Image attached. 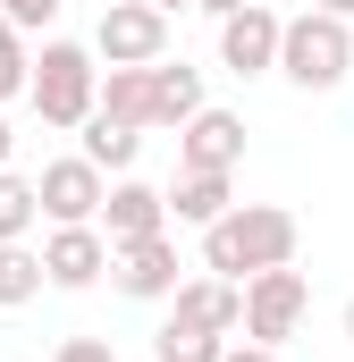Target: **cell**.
<instances>
[{
    "label": "cell",
    "mask_w": 354,
    "mask_h": 362,
    "mask_svg": "<svg viewBox=\"0 0 354 362\" xmlns=\"http://www.w3.org/2000/svg\"><path fill=\"white\" fill-rule=\"evenodd\" d=\"M304 312H312V286H304L295 262L245 278V337H253V346H287V337L304 329Z\"/></svg>",
    "instance_id": "5"
},
{
    "label": "cell",
    "mask_w": 354,
    "mask_h": 362,
    "mask_svg": "<svg viewBox=\"0 0 354 362\" xmlns=\"http://www.w3.org/2000/svg\"><path fill=\"white\" fill-rule=\"evenodd\" d=\"M295 245H304V228H295V211H287V202H228V211L202 228V270L245 286L253 270L295 262Z\"/></svg>",
    "instance_id": "1"
},
{
    "label": "cell",
    "mask_w": 354,
    "mask_h": 362,
    "mask_svg": "<svg viewBox=\"0 0 354 362\" xmlns=\"http://www.w3.org/2000/svg\"><path fill=\"white\" fill-rule=\"evenodd\" d=\"M312 8H321V17H346V25H354V0H312Z\"/></svg>",
    "instance_id": "25"
},
{
    "label": "cell",
    "mask_w": 354,
    "mask_h": 362,
    "mask_svg": "<svg viewBox=\"0 0 354 362\" xmlns=\"http://www.w3.org/2000/svg\"><path fill=\"white\" fill-rule=\"evenodd\" d=\"M110 245H135V236H161L169 228V202H161V185H144L135 169L127 177H110L101 185V219H93Z\"/></svg>",
    "instance_id": "9"
},
{
    "label": "cell",
    "mask_w": 354,
    "mask_h": 362,
    "mask_svg": "<svg viewBox=\"0 0 354 362\" xmlns=\"http://www.w3.org/2000/svg\"><path fill=\"white\" fill-rule=\"evenodd\" d=\"M161 202H169L177 228H211V219L236 202V177H228V169H177V185L161 194Z\"/></svg>",
    "instance_id": "13"
},
{
    "label": "cell",
    "mask_w": 354,
    "mask_h": 362,
    "mask_svg": "<svg viewBox=\"0 0 354 362\" xmlns=\"http://www.w3.org/2000/svg\"><path fill=\"white\" fill-rule=\"evenodd\" d=\"M346 68H354V25L346 17H321V8L278 17V68L270 76H287L295 93H338Z\"/></svg>",
    "instance_id": "2"
},
{
    "label": "cell",
    "mask_w": 354,
    "mask_h": 362,
    "mask_svg": "<svg viewBox=\"0 0 354 362\" xmlns=\"http://www.w3.org/2000/svg\"><path fill=\"white\" fill-rule=\"evenodd\" d=\"M110 278V236L101 228H51L42 236V286H59V295H85V286H101Z\"/></svg>",
    "instance_id": "8"
},
{
    "label": "cell",
    "mask_w": 354,
    "mask_h": 362,
    "mask_svg": "<svg viewBox=\"0 0 354 362\" xmlns=\"http://www.w3.org/2000/svg\"><path fill=\"white\" fill-rule=\"evenodd\" d=\"M34 219H42V202H34V177L0 169V245H25V236H34Z\"/></svg>",
    "instance_id": "18"
},
{
    "label": "cell",
    "mask_w": 354,
    "mask_h": 362,
    "mask_svg": "<svg viewBox=\"0 0 354 362\" xmlns=\"http://www.w3.org/2000/svg\"><path fill=\"white\" fill-rule=\"evenodd\" d=\"M101 169H93L85 152H68V160H42V177H34V202H42V219L51 228H85L101 219Z\"/></svg>",
    "instance_id": "6"
},
{
    "label": "cell",
    "mask_w": 354,
    "mask_h": 362,
    "mask_svg": "<svg viewBox=\"0 0 354 362\" xmlns=\"http://www.w3.org/2000/svg\"><path fill=\"white\" fill-rule=\"evenodd\" d=\"M51 362H118V346H110V337H59Z\"/></svg>",
    "instance_id": "22"
},
{
    "label": "cell",
    "mask_w": 354,
    "mask_h": 362,
    "mask_svg": "<svg viewBox=\"0 0 354 362\" xmlns=\"http://www.w3.org/2000/svg\"><path fill=\"white\" fill-rule=\"evenodd\" d=\"M228 337H211V329H194V320H161V337H152V362H219Z\"/></svg>",
    "instance_id": "17"
},
{
    "label": "cell",
    "mask_w": 354,
    "mask_h": 362,
    "mask_svg": "<svg viewBox=\"0 0 354 362\" xmlns=\"http://www.w3.org/2000/svg\"><path fill=\"white\" fill-rule=\"evenodd\" d=\"M194 110H202V68L152 59V110H144V127H185Z\"/></svg>",
    "instance_id": "14"
},
{
    "label": "cell",
    "mask_w": 354,
    "mask_h": 362,
    "mask_svg": "<svg viewBox=\"0 0 354 362\" xmlns=\"http://www.w3.org/2000/svg\"><path fill=\"white\" fill-rule=\"evenodd\" d=\"M76 135H85V160L101 169V177H127V169H135V152H144V127H127V118H101V110H93Z\"/></svg>",
    "instance_id": "15"
},
{
    "label": "cell",
    "mask_w": 354,
    "mask_h": 362,
    "mask_svg": "<svg viewBox=\"0 0 354 362\" xmlns=\"http://www.w3.org/2000/svg\"><path fill=\"white\" fill-rule=\"evenodd\" d=\"M219 362H278V346H253V337L236 346V337H228V346H219Z\"/></svg>",
    "instance_id": "23"
},
{
    "label": "cell",
    "mask_w": 354,
    "mask_h": 362,
    "mask_svg": "<svg viewBox=\"0 0 354 362\" xmlns=\"http://www.w3.org/2000/svg\"><path fill=\"white\" fill-rule=\"evenodd\" d=\"M346 346H354V295H346Z\"/></svg>",
    "instance_id": "28"
},
{
    "label": "cell",
    "mask_w": 354,
    "mask_h": 362,
    "mask_svg": "<svg viewBox=\"0 0 354 362\" xmlns=\"http://www.w3.org/2000/svg\"><path fill=\"white\" fill-rule=\"evenodd\" d=\"M8 152H17V135H8V118H0V169H8Z\"/></svg>",
    "instance_id": "26"
},
{
    "label": "cell",
    "mask_w": 354,
    "mask_h": 362,
    "mask_svg": "<svg viewBox=\"0 0 354 362\" xmlns=\"http://www.w3.org/2000/svg\"><path fill=\"white\" fill-rule=\"evenodd\" d=\"M110 286L135 295V303H169L177 295V236H135V245H110Z\"/></svg>",
    "instance_id": "7"
},
{
    "label": "cell",
    "mask_w": 354,
    "mask_h": 362,
    "mask_svg": "<svg viewBox=\"0 0 354 362\" xmlns=\"http://www.w3.org/2000/svg\"><path fill=\"white\" fill-rule=\"evenodd\" d=\"M34 295H42V253L34 245H0V312H17Z\"/></svg>",
    "instance_id": "19"
},
{
    "label": "cell",
    "mask_w": 354,
    "mask_h": 362,
    "mask_svg": "<svg viewBox=\"0 0 354 362\" xmlns=\"http://www.w3.org/2000/svg\"><path fill=\"white\" fill-rule=\"evenodd\" d=\"M25 68H34V51H25V34L0 17V101H17L25 93Z\"/></svg>",
    "instance_id": "20"
},
{
    "label": "cell",
    "mask_w": 354,
    "mask_h": 362,
    "mask_svg": "<svg viewBox=\"0 0 354 362\" xmlns=\"http://www.w3.org/2000/svg\"><path fill=\"white\" fill-rule=\"evenodd\" d=\"M202 17H236V8H253V0H194Z\"/></svg>",
    "instance_id": "24"
},
{
    "label": "cell",
    "mask_w": 354,
    "mask_h": 362,
    "mask_svg": "<svg viewBox=\"0 0 354 362\" xmlns=\"http://www.w3.org/2000/svg\"><path fill=\"white\" fill-rule=\"evenodd\" d=\"M152 8H161V17H177V8H194V0H152Z\"/></svg>",
    "instance_id": "27"
},
{
    "label": "cell",
    "mask_w": 354,
    "mask_h": 362,
    "mask_svg": "<svg viewBox=\"0 0 354 362\" xmlns=\"http://www.w3.org/2000/svg\"><path fill=\"white\" fill-rule=\"evenodd\" d=\"M236 160H245V118L202 101V110L177 127V169H228V177H236Z\"/></svg>",
    "instance_id": "11"
},
{
    "label": "cell",
    "mask_w": 354,
    "mask_h": 362,
    "mask_svg": "<svg viewBox=\"0 0 354 362\" xmlns=\"http://www.w3.org/2000/svg\"><path fill=\"white\" fill-rule=\"evenodd\" d=\"M93 59L101 68H152V59H169V17L152 0H101Z\"/></svg>",
    "instance_id": "4"
},
{
    "label": "cell",
    "mask_w": 354,
    "mask_h": 362,
    "mask_svg": "<svg viewBox=\"0 0 354 362\" xmlns=\"http://www.w3.org/2000/svg\"><path fill=\"white\" fill-rule=\"evenodd\" d=\"M93 85H101V59H93L85 42H59V34H51L42 59L25 68V101H34V118L59 127V135L93 118Z\"/></svg>",
    "instance_id": "3"
},
{
    "label": "cell",
    "mask_w": 354,
    "mask_h": 362,
    "mask_svg": "<svg viewBox=\"0 0 354 362\" xmlns=\"http://www.w3.org/2000/svg\"><path fill=\"white\" fill-rule=\"evenodd\" d=\"M169 312L177 320H194V329H211V337H236L245 329V286L236 278H177V295H169Z\"/></svg>",
    "instance_id": "12"
},
{
    "label": "cell",
    "mask_w": 354,
    "mask_h": 362,
    "mask_svg": "<svg viewBox=\"0 0 354 362\" xmlns=\"http://www.w3.org/2000/svg\"><path fill=\"white\" fill-rule=\"evenodd\" d=\"M93 110H101V118H127V127H144V110H152V68H101ZM144 135H152V127H144Z\"/></svg>",
    "instance_id": "16"
},
{
    "label": "cell",
    "mask_w": 354,
    "mask_h": 362,
    "mask_svg": "<svg viewBox=\"0 0 354 362\" xmlns=\"http://www.w3.org/2000/svg\"><path fill=\"white\" fill-rule=\"evenodd\" d=\"M0 17H8L17 34H51V25H59V0H0Z\"/></svg>",
    "instance_id": "21"
},
{
    "label": "cell",
    "mask_w": 354,
    "mask_h": 362,
    "mask_svg": "<svg viewBox=\"0 0 354 362\" xmlns=\"http://www.w3.org/2000/svg\"><path fill=\"white\" fill-rule=\"evenodd\" d=\"M219 68H228V76H245V85L278 68V8H262V0H253V8L219 17Z\"/></svg>",
    "instance_id": "10"
}]
</instances>
